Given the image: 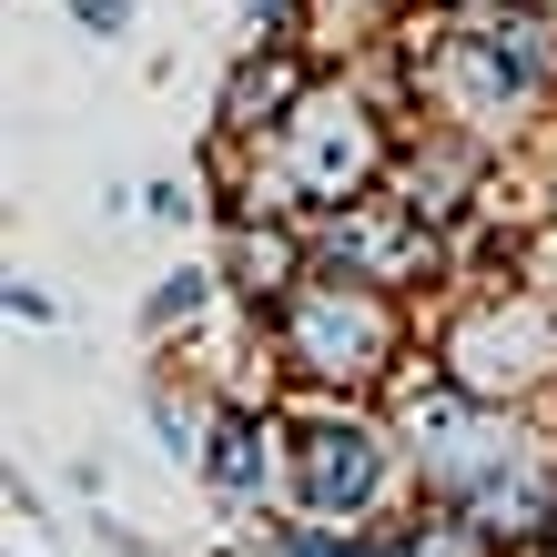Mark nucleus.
<instances>
[{"mask_svg":"<svg viewBox=\"0 0 557 557\" xmlns=\"http://www.w3.org/2000/svg\"><path fill=\"white\" fill-rule=\"evenodd\" d=\"M406 467L425 476V507H456L486 547L557 537V436H537L528 406H486L467 385L425 375L396 396Z\"/></svg>","mask_w":557,"mask_h":557,"instance_id":"1","label":"nucleus"},{"mask_svg":"<svg viewBox=\"0 0 557 557\" xmlns=\"http://www.w3.org/2000/svg\"><path fill=\"white\" fill-rule=\"evenodd\" d=\"M223 162H234V213L324 223L385 183L396 133H385V102L366 82H314L264 143H223Z\"/></svg>","mask_w":557,"mask_h":557,"instance_id":"2","label":"nucleus"},{"mask_svg":"<svg viewBox=\"0 0 557 557\" xmlns=\"http://www.w3.org/2000/svg\"><path fill=\"white\" fill-rule=\"evenodd\" d=\"M416 91H436L456 133H517L557 102V11L537 0H476L446 11L436 51H416Z\"/></svg>","mask_w":557,"mask_h":557,"instance_id":"3","label":"nucleus"},{"mask_svg":"<svg viewBox=\"0 0 557 557\" xmlns=\"http://www.w3.org/2000/svg\"><path fill=\"white\" fill-rule=\"evenodd\" d=\"M264 335H274V355H284L305 385H324V396H366V385L396 375L406 314H396V294H385V284H355V274H324V264H314V274L264 314Z\"/></svg>","mask_w":557,"mask_h":557,"instance_id":"4","label":"nucleus"},{"mask_svg":"<svg viewBox=\"0 0 557 557\" xmlns=\"http://www.w3.org/2000/svg\"><path fill=\"white\" fill-rule=\"evenodd\" d=\"M436 375L486 396V406L547 396L557 385V305H537V294H476V305L436 335Z\"/></svg>","mask_w":557,"mask_h":557,"instance_id":"5","label":"nucleus"},{"mask_svg":"<svg viewBox=\"0 0 557 557\" xmlns=\"http://www.w3.org/2000/svg\"><path fill=\"white\" fill-rule=\"evenodd\" d=\"M396 456L406 436H385L375 416H314L294 425V517H335V528H366V517L396 497Z\"/></svg>","mask_w":557,"mask_h":557,"instance_id":"6","label":"nucleus"},{"mask_svg":"<svg viewBox=\"0 0 557 557\" xmlns=\"http://www.w3.org/2000/svg\"><path fill=\"white\" fill-rule=\"evenodd\" d=\"M305 244H314L324 274H355V284H385V294H406V284H425V274L446 264L436 223H425L416 203H385V193H366V203L305 223Z\"/></svg>","mask_w":557,"mask_h":557,"instance_id":"7","label":"nucleus"},{"mask_svg":"<svg viewBox=\"0 0 557 557\" xmlns=\"http://www.w3.org/2000/svg\"><path fill=\"white\" fill-rule=\"evenodd\" d=\"M203 486L234 517H253V507H284L294 517V425L234 406V416L213 425V446H203Z\"/></svg>","mask_w":557,"mask_h":557,"instance_id":"8","label":"nucleus"},{"mask_svg":"<svg viewBox=\"0 0 557 557\" xmlns=\"http://www.w3.org/2000/svg\"><path fill=\"white\" fill-rule=\"evenodd\" d=\"M305 91H314L305 41H253V51L234 61V82H223V102H213V133H223V143H264Z\"/></svg>","mask_w":557,"mask_h":557,"instance_id":"9","label":"nucleus"},{"mask_svg":"<svg viewBox=\"0 0 557 557\" xmlns=\"http://www.w3.org/2000/svg\"><path fill=\"white\" fill-rule=\"evenodd\" d=\"M314 274V244L305 223H274V213H234V234H223V284L244 294L253 314H274L294 284Z\"/></svg>","mask_w":557,"mask_h":557,"instance_id":"10","label":"nucleus"},{"mask_svg":"<svg viewBox=\"0 0 557 557\" xmlns=\"http://www.w3.org/2000/svg\"><path fill=\"white\" fill-rule=\"evenodd\" d=\"M416 11V0H305V51H355V41H385Z\"/></svg>","mask_w":557,"mask_h":557,"instance_id":"11","label":"nucleus"},{"mask_svg":"<svg viewBox=\"0 0 557 557\" xmlns=\"http://www.w3.org/2000/svg\"><path fill=\"white\" fill-rule=\"evenodd\" d=\"M284 557H416L406 528H335V517H284Z\"/></svg>","mask_w":557,"mask_h":557,"instance_id":"12","label":"nucleus"},{"mask_svg":"<svg viewBox=\"0 0 557 557\" xmlns=\"http://www.w3.org/2000/svg\"><path fill=\"white\" fill-rule=\"evenodd\" d=\"M203 305H213V274H173V284L152 294V335H173V324H193Z\"/></svg>","mask_w":557,"mask_h":557,"instance_id":"13","label":"nucleus"},{"mask_svg":"<svg viewBox=\"0 0 557 557\" xmlns=\"http://www.w3.org/2000/svg\"><path fill=\"white\" fill-rule=\"evenodd\" d=\"M82 30H133V0H72Z\"/></svg>","mask_w":557,"mask_h":557,"instance_id":"14","label":"nucleus"},{"mask_svg":"<svg viewBox=\"0 0 557 557\" xmlns=\"http://www.w3.org/2000/svg\"><path fill=\"white\" fill-rule=\"evenodd\" d=\"M143 213H152V223H183V213H193V193H183V183H152V193H143Z\"/></svg>","mask_w":557,"mask_h":557,"instance_id":"15","label":"nucleus"},{"mask_svg":"<svg viewBox=\"0 0 557 557\" xmlns=\"http://www.w3.org/2000/svg\"><path fill=\"white\" fill-rule=\"evenodd\" d=\"M456 11H476V0H456Z\"/></svg>","mask_w":557,"mask_h":557,"instance_id":"16","label":"nucleus"},{"mask_svg":"<svg viewBox=\"0 0 557 557\" xmlns=\"http://www.w3.org/2000/svg\"><path fill=\"white\" fill-rule=\"evenodd\" d=\"M547 547H557V537H547Z\"/></svg>","mask_w":557,"mask_h":557,"instance_id":"17","label":"nucleus"}]
</instances>
